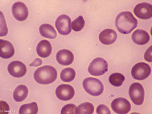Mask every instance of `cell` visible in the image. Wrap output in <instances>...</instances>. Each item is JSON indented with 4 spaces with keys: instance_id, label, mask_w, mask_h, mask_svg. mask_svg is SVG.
<instances>
[{
    "instance_id": "cell-8",
    "label": "cell",
    "mask_w": 152,
    "mask_h": 114,
    "mask_svg": "<svg viewBox=\"0 0 152 114\" xmlns=\"http://www.w3.org/2000/svg\"><path fill=\"white\" fill-rule=\"evenodd\" d=\"M112 110L119 114H127L130 111L131 105L129 101L124 98H116L111 104Z\"/></svg>"
},
{
    "instance_id": "cell-10",
    "label": "cell",
    "mask_w": 152,
    "mask_h": 114,
    "mask_svg": "<svg viewBox=\"0 0 152 114\" xmlns=\"http://www.w3.org/2000/svg\"><path fill=\"white\" fill-rule=\"evenodd\" d=\"M75 91L72 86L67 84H62L57 87L56 94L59 99L68 101L74 97Z\"/></svg>"
},
{
    "instance_id": "cell-23",
    "label": "cell",
    "mask_w": 152,
    "mask_h": 114,
    "mask_svg": "<svg viewBox=\"0 0 152 114\" xmlns=\"http://www.w3.org/2000/svg\"><path fill=\"white\" fill-rule=\"evenodd\" d=\"M109 82L112 86L118 87L121 86L125 80V76L122 73H112L109 77Z\"/></svg>"
},
{
    "instance_id": "cell-5",
    "label": "cell",
    "mask_w": 152,
    "mask_h": 114,
    "mask_svg": "<svg viewBox=\"0 0 152 114\" xmlns=\"http://www.w3.org/2000/svg\"><path fill=\"white\" fill-rule=\"evenodd\" d=\"M129 97L133 103L137 105H142L144 102L145 92L143 86L140 83L132 84L129 90Z\"/></svg>"
},
{
    "instance_id": "cell-24",
    "label": "cell",
    "mask_w": 152,
    "mask_h": 114,
    "mask_svg": "<svg viewBox=\"0 0 152 114\" xmlns=\"http://www.w3.org/2000/svg\"><path fill=\"white\" fill-rule=\"evenodd\" d=\"M85 21L82 16H80L74 20L72 23L73 30L75 32H79L82 30L85 26Z\"/></svg>"
},
{
    "instance_id": "cell-7",
    "label": "cell",
    "mask_w": 152,
    "mask_h": 114,
    "mask_svg": "<svg viewBox=\"0 0 152 114\" xmlns=\"http://www.w3.org/2000/svg\"><path fill=\"white\" fill-rule=\"evenodd\" d=\"M55 26L61 35H69L72 31L71 19L67 15H61L56 21Z\"/></svg>"
},
{
    "instance_id": "cell-27",
    "label": "cell",
    "mask_w": 152,
    "mask_h": 114,
    "mask_svg": "<svg viewBox=\"0 0 152 114\" xmlns=\"http://www.w3.org/2000/svg\"><path fill=\"white\" fill-rule=\"evenodd\" d=\"M144 59L149 62H152V46L148 49L145 52Z\"/></svg>"
},
{
    "instance_id": "cell-1",
    "label": "cell",
    "mask_w": 152,
    "mask_h": 114,
    "mask_svg": "<svg viewBox=\"0 0 152 114\" xmlns=\"http://www.w3.org/2000/svg\"><path fill=\"white\" fill-rule=\"evenodd\" d=\"M115 26L123 34L130 33L137 26V20L130 12H123L119 14L115 19Z\"/></svg>"
},
{
    "instance_id": "cell-19",
    "label": "cell",
    "mask_w": 152,
    "mask_h": 114,
    "mask_svg": "<svg viewBox=\"0 0 152 114\" xmlns=\"http://www.w3.org/2000/svg\"><path fill=\"white\" fill-rule=\"evenodd\" d=\"M39 31L40 35L44 38L50 39H54L56 38V31L50 24L44 23L41 25Z\"/></svg>"
},
{
    "instance_id": "cell-17",
    "label": "cell",
    "mask_w": 152,
    "mask_h": 114,
    "mask_svg": "<svg viewBox=\"0 0 152 114\" xmlns=\"http://www.w3.org/2000/svg\"><path fill=\"white\" fill-rule=\"evenodd\" d=\"M37 55L42 58H46L51 55L52 52V46L50 41L42 40L39 41L36 47Z\"/></svg>"
},
{
    "instance_id": "cell-22",
    "label": "cell",
    "mask_w": 152,
    "mask_h": 114,
    "mask_svg": "<svg viewBox=\"0 0 152 114\" xmlns=\"http://www.w3.org/2000/svg\"><path fill=\"white\" fill-rule=\"evenodd\" d=\"M94 111V105L89 102L81 103L76 109L77 114H92Z\"/></svg>"
},
{
    "instance_id": "cell-18",
    "label": "cell",
    "mask_w": 152,
    "mask_h": 114,
    "mask_svg": "<svg viewBox=\"0 0 152 114\" xmlns=\"http://www.w3.org/2000/svg\"><path fill=\"white\" fill-rule=\"evenodd\" d=\"M28 93L27 87L25 85H19L14 91L13 97L16 102H21L26 99Z\"/></svg>"
},
{
    "instance_id": "cell-4",
    "label": "cell",
    "mask_w": 152,
    "mask_h": 114,
    "mask_svg": "<svg viewBox=\"0 0 152 114\" xmlns=\"http://www.w3.org/2000/svg\"><path fill=\"white\" fill-rule=\"evenodd\" d=\"M108 69V64L107 61L101 57H97L92 61L88 70L91 75L99 76L104 74Z\"/></svg>"
},
{
    "instance_id": "cell-11",
    "label": "cell",
    "mask_w": 152,
    "mask_h": 114,
    "mask_svg": "<svg viewBox=\"0 0 152 114\" xmlns=\"http://www.w3.org/2000/svg\"><path fill=\"white\" fill-rule=\"evenodd\" d=\"M7 70L9 74L15 78L22 77L26 73L27 68L25 64L20 61H14L8 65Z\"/></svg>"
},
{
    "instance_id": "cell-6",
    "label": "cell",
    "mask_w": 152,
    "mask_h": 114,
    "mask_svg": "<svg viewBox=\"0 0 152 114\" xmlns=\"http://www.w3.org/2000/svg\"><path fill=\"white\" fill-rule=\"evenodd\" d=\"M151 72L150 66L145 62H139L134 66L132 70V77L137 80H144L148 78Z\"/></svg>"
},
{
    "instance_id": "cell-9",
    "label": "cell",
    "mask_w": 152,
    "mask_h": 114,
    "mask_svg": "<svg viewBox=\"0 0 152 114\" xmlns=\"http://www.w3.org/2000/svg\"><path fill=\"white\" fill-rule=\"evenodd\" d=\"M12 12L15 19L20 22L25 21L28 17V7L22 2H17L14 4L12 7Z\"/></svg>"
},
{
    "instance_id": "cell-16",
    "label": "cell",
    "mask_w": 152,
    "mask_h": 114,
    "mask_svg": "<svg viewBox=\"0 0 152 114\" xmlns=\"http://www.w3.org/2000/svg\"><path fill=\"white\" fill-rule=\"evenodd\" d=\"M0 56L1 58L4 59H9L14 55V47L10 41L1 39L0 40Z\"/></svg>"
},
{
    "instance_id": "cell-13",
    "label": "cell",
    "mask_w": 152,
    "mask_h": 114,
    "mask_svg": "<svg viewBox=\"0 0 152 114\" xmlns=\"http://www.w3.org/2000/svg\"><path fill=\"white\" fill-rule=\"evenodd\" d=\"M57 61L60 64L64 66H68L72 63L74 56L71 51L67 49L60 50L56 55Z\"/></svg>"
},
{
    "instance_id": "cell-25",
    "label": "cell",
    "mask_w": 152,
    "mask_h": 114,
    "mask_svg": "<svg viewBox=\"0 0 152 114\" xmlns=\"http://www.w3.org/2000/svg\"><path fill=\"white\" fill-rule=\"evenodd\" d=\"M77 107L75 104H68L65 105L62 108L61 111V114H76V110Z\"/></svg>"
},
{
    "instance_id": "cell-20",
    "label": "cell",
    "mask_w": 152,
    "mask_h": 114,
    "mask_svg": "<svg viewBox=\"0 0 152 114\" xmlns=\"http://www.w3.org/2000/svg\"><path fill=\"white\" fill-rule=\"evenodd\" d=\"M38 108L37 103L34 102L21 105L19 110L20 114H36L38 113Z\"/></svg>"
},
{
    "instance_id": "cell-14",
    "label": "cell",
    "mask_w": 152,
    "mask_h": 114,
    "mask_svg": "<svg viewBox=\"0 0 152 114\" xmlns=\"http://www.w3.org/2000/svg\"><path fill=\"white\" fill-rule=\"evenodd\" d=\"M117 34L112 29H107L102 31L99 35V40L102 44L111 45L116 41Z\"/></svg>"
},
{
    "instance_id": "cell-12",
    "label": "cell",
    "mask_w": 152,
    "mask_h": 114,
    "mask_svg": "<svg viewBox=\"0 0 152 114\" xmlns=\"http://www.w3.org/2000/svg\"><path fill=\"white\" fill-rule=\"evenodd\" d=\"M134 14L142 20H148L152 17V6L148 3H142L137 4L134 9Z\"/></svg>"
},
{
    "instance_id": "cell-15",
    "label": "cell",
    "mask_w": 152,
    "mask_h": 114,
    "mask_svg": "<svg viewBox=\"0 0 152 114\" xmlns=\"http://www.w3.org/2000/svg\"><path fill=\"white\" fill-rule=\"evenodd\" d=\"M132 38L133 41L139 45H144L147 44L150 39V37L148 33L142 29L137 30L134 32Z\"/></svg>"
},
{
    "instance_id": "cell-21",
    "label": "cell",
    "mask_w": 152,
    "mask_h": 114,
    "mask_svg": "<svg viewBox=\"0 0 152 114\" xmlns=\"http://www.w3.org/2000/svg\"><path fill=\"white\" fill-rule=\"evenodd\" d=\"M76 72L73 68H68L64 69L60 74L61 80L64 82L69 83L72 81L75 78Z\"/></svg>"
},
{
    "instance_id": "cell-28",
    "label": "cell",
    "mask_w": 152,
    "mask_h": 114,
    "mask_svg": "<svg viewBox=\"0 0 152 114\" xmlns=\"http://www.w3.org/2000/svg\"><path fill=\"white\" fill-rule=\"evenodd\" d=\"M42 64V61L40 58H37L34 60V61L30 64L31 67H39Z\"/></svg>"
},
{
    "instance_id": "cell-26",
    "label": "cell",
    "mask_w": 152,
    "mask_h": 114,
    "mask_svg": "<svg viewBox=\"0 0 152 114\" xmlns=\"http://www.w3.org/2000/svg\"><path fill=\"white\" fill-rule=\"evenodd\" d=\"M96 112L98 114H111V112L107 106L105 105H99L97 106Z\"/></svg>"
},
{
    "instance_id": "cell-2",
    "label": "cell",
    "mask_w": 152,
    "mask_h": 114,
    "mask_svg": "<svg viewBox=\"0 0 152 114\" xmlns=\"http://www.w3.org/2000/svg\"><path fill=\"white\" fill-rule=\"evenodd\" d=\"M57 71L55 68L50 65L38 68L34 73V78L38 84L49 85L55 81L57 77Z\"/></svg>"
},
{
    "instance_id": "cell-3",
    "label": "cell",
    "mask_w": 152,
    "mask_h": 114,
    "mask_svg": "<svg viewBox=\"0 0 152 114\" xmlns=\"http://www.w3.org/2000/svg\"><path fill=\"white\" fill-rule=\"evenodd\" d=\"M83 86L87 93L94 97L98 96L102 94L104 89L101 81L95 78H85L83 82Z\"/></svg>"
}]
</instances>
